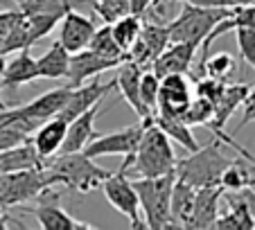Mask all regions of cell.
I'll return each mask as SVG.
<instances>
[{
	"instance_id": "6da1fadb",
	"label": "cell",
	"mask_w": 255,
	"mask_h": 230,
	"mask_svg": "<svg viewBox=\"0 0 255 230\" xmlns=\"http://www.w3.org/2000/svg\"><path fill=\"white\" fill-rule=\"evenodd\" d=\"M174 165H176V153H174L172 140L149 117L142 131V138L138 142V149L133 151V156H129L127 169H131L138 178H154L174 172Z\"/></svg>"
},
{
	"instance_id": "7a4b0ae2",
	"label": "cell",
	"mask_w": 255,
	"mask_h": 230,
	"mask_svg": "<svg viewBox=\"0 0 255 230\" xmlns=\"http://www.w3.org/2000/svg\"><path fill=\"white\" fill-rule=\"evenodd\" d=\"M43 167H48L54 185L70 187V190L79 192V194L93 192L111 174L109 169L95 165V158H88L84 151L59 153L57 158L43 160Z\"/></svg>"
},
{
	"instance_id": "3957f363",
	"label": "cell",
	"mask_w": 255,
	"mask_h": 230,
	"mask_svg": "<svg viewBox=\"0 0 255 230\" xmlns=\"http://www.w3.org/2000/svg\"><path fill=\"white\" fill-rule=\"evenodd\" d=\"M231 163L233 158H228L222 151V140L217 138L215 142L190 151V156L176 158L174 174H176V178H181V181L190 183L194 187L219 185V176Z\"/></svg>"
},
{
	"instance_id": "277c9868",
	"label": "cell",
	"mask_w": 255,
	"mask_h": 230,
	"mask_svg": "<svg viewBox=\"0 0 255 230\" xmlns=\"http://www.w3.org/2000/svg\"><path fill=\"white\" fill-rule=\"evenodd\" d=\"M174 181H176L174 172L154 178L140 176L135 181H131L135 194H138L140 212H142V221L147 228L151 230L172 228V221H169V197H172Z\"/></svg>"
},
{
	"instance_id": "5b68a950",
	"label": "cell",
	"mask_w": 255,
	"mask_h": 230,
	"mask_svg": "<svg viewBox=\"0 0 255 230\" xmlns=\"http://www.w3.org/2000/svg\"><path fill=\"white\" fill-rule=\"evenodd\" d=\"M231 14H233V9L203 7V5H197V2H190L188 0V2H183L176 18H172L167 23L169 41H197L201 45V41L210 34V29Z\"/></svg>"
},
{
	"instance_id": "8992f818",
	"label": "cell",
	"mask_w": 255,
	"mask_h": 230,
	"mask_svg": "<svg viewBox=\"0 0 255 230\" xmlns=\"http://www.w3.org/2000/svg\"><path fill=\"white\" fill-rule=\"evenodd\" d=\"M48 185H54L48 167H32L0 174V208L27 203L29 199H36V194Z\"/></svg>"
},
{
	"instance_id": "52a82bcc",
	"label": "cell",
	"mask_w": 255,
	"mask_h": 230,
	"mask_svg": "<svg viewBox=\"0 0 255 230\" xmlns=\"http://www.w3.org/2000/svg\"><path fill=\"white\" fill-rule=\"evenodd\" d=\"M127 169L120 167L118 172L109 174V176L102 181V192H104L106 201L111 203L120 215H125L131 221L133 228H147L142 221V212H140V201L138 194L133 190V183L127 178Z\"/></svg>"
},
{
	"instance_id": "ba28073f",
	"label": "cell",
	"mask_w": 255,
	"mask_h": 230,
	"mask_svg": "<svg viewBox=\"0 0 255 230\" xmlns=\"http://www.w3.org/2000/svg\"><path fill=\"white\" fill-rule=\"evenodd\" d=\"M149 117H140L135 124H129L113 133H100L84 147V153L88 158H100V156H133L138 149V142L142 138V131L147 126Z\"/></svg>"
},
{
	"instance_id": "9c48e42d",
	"label": "cell",
	"mask_w": 255,
	"mask_h": 230,
	"mask_svg": "<svg viewBox=\"0 0 255 230\" xmlns=\"http://www.w3.org/2000/svg\"><path fill=\"white\" fill-rule=\"evenodd\" d=\"M34 217L39 221V226L43 230H86L95 228L91 224L70 217L61 206H59V192L57 185H48L36 194V208H34Z\"/></svg>"
},
{
	"instance_id": "30bf717a",
	"label": "cell",
	"mask_w": 255,
	"mask_h": 230,
	"mask_svg": "<svg viewBox=\"0 0 255 230\" xmlns=\"http://www.w3.org/2000/svg\"><path fill=\"white\" fill-rule=\"evenodd\" d=\"M192 97H194V79L192 77L183 75V72L165 75V77H160L158 102H156L154 113H165V115L181 117L183 111L188 109Z\"/></svg>"
},
{
	"instance_id": "8fae6325",
	"label": "cell",
	"mask_w": 255,
	"mask_h": 230,
	"mask_svg": "<svg viewBox=\"0 0 255 230\" xmlns=\"http://www.w3.org/2000/svg\"><path fill=\"white\" fill-rule=\"evenodd\" d=\"M197 41H169L167 48L154 59L151 70L158 79L165 75H176V72L192 75V63L194 57H197Z\"/></svg>"
},
{
	"instance_id": "7c38bea8",
	"label": "cell",
	"mask_w": 255,
	"mask_h": 230,
	"mask_svg": "<svg viewBox=\"0 0 255 230\" xmlns=\"http://www.w3.org/2000/svg\"><path fill=\"white\" fill-rule=\"evenodd\" d=\"M167 43H169L167 23H142V32H140L138 41L127 52L129 61L138 63L142 68L151 66L154 59L167 48Z\"/></svg>"
},
{
	"instance_id": "4fadbf2b",
	"label": "cell",
	"mask_w": 255,
	"mask_h": 230,
	"mask_svg": "<svg viewBox=\"0 0 255 230\" xmlns=\"http://www.w3.org/2000/svg\"><path fill=\"white\" fill-rule=\"evenodd\" d=\"M111 91H116V82L104 84V82H100V77H93L91 84L84 82V84H79V86H72L66 104L59 111V117H63L66 122L75 120L79 113H84V111H88L91 106H95L97 102H102Z\"/></svg>"
},
{
	"instance_id": "5bb4252c",
	"label": "cell",
	"mask_w": 255,
	"mask_h": 230,
	"mask_svg": "<svg viewBox=\"0 0 255 230\" xmlns=\"http://www.w3.org/2000/svg\"><path fill=\"white\" fill-rule=\"evenodd\" d=\"M120 63H125V61L102 57V54L93 52L88 48L79 50V52H72L70 68H68V77H66L68 86H79V84L88 82L93 77H100L102 72L111 70V68H120Z\"/></svg>"
},
{
	"instance_id": "9a60e30c",
	"label": "cell",
	"mask_w": 255,
	"mask_h": 230,
	"mask_svg": "<svg viewBox=\"0 0 255 230\" xmlns=\"http://www.w3.org/2000/svg\"><path fill=\"white\" fill-rule=\"evenodd\" d=\"M93 34H95V20L79 14L77 9H68L59 20V41L70 54L88 48Z\"/></svg>"
},
{
	"instance_id": "2e32d148",
	"label": "cell",
	"mask_w": 255,
	"mask_h": 230,
	"mask_svg": "<svg viewBox=\"0 0 255 230\" xmlns=\"http://www.w3.org/2000/svg\"><path fill=\"white\" fill-rule=\"evenodd\" d=\"M102 102H104V100H102ZM102 102H97L95 106H91L88 111L79 113L75 120L68 122L66 138H63L61 151H59V153L84 151V147H86L93 138H97V135H100V131H95V120H97V115H100V111H102Z\"/></svg>"
},
{
	"instance_id": "e0dca14e",
	"label": "cell",
	"mask_w": 255,
	"mask_h": 230,
	"mask_svg": "<svg viewBox=\"0 0 255 230\" xmlns=\"http://www.w3.org/2000/svg\"><path fill=\"white\" fill-rule=\"evenodd\" d=\"M66 129H68V122L59 115L50 117V120L41 122L34 133L29 135V142H32L34 151L39 153L41 160H48L52 158L54 153L61 151V144H63V138H66Z\"/></svg>"
},
{
	"instance_id": "ac0fdd59",
	"label": "cell",
	"mask_w": 255,
	"mask_h": 230,
	"mask_svg": "<svg viewBox=\"0 0 255 230\" xmlns=\"http://www.w3.org/2000/svg\"><path fill=\"white\" fill-rule=\"evenodd\" d=\"M224 197V190L219 185L197 187L194 197L192 217H190L188 228H215V221L219 217V201Z\"/></svg>"
},
{
	"instance_id": "d6986e66",
	"label": "cell",
	"mask_w": 255,
	"mask_h": 230,
	"mask_svg": "<svg viewBox=\"0 0 255 230\" xmlns=\"http://www.w3.org/2000/svg\"><path fill=\"white\" fill-rule=\"evenodd\" d=\"M36 79H39V68H36V59L29 54V48L18 50V54L11 61H5L2 75H0L2 88H9V91H16L18 86L32 84Z\"/></svg>"
},
{
	"instance_id": "ffe728a7",
	"label": "cell",
	"mask_w": 255,
	"mask_h": 230,
	"mask_svg": "<svg viewBox=\"0 0 255 230\" xmlns=\"http://www.w3.org/2000/svg\"><path fill=\"white\" fill-rule=\"evenodd\" d=\"M142 66L133 61H125L120 63V72L113 79L116 82V88L120 91V95L129 102V106L138 113V117H149V111L142 106V100H140V77H142Z\"/></svg>"
},
{
	"instance_id": "44dd1931",
	"label": "cell",
	"mask_w": 255,
	"mask_h": 230,
	"mask_svg": "<svg viewBox=\"0 0 255 230\" xmlns=\"http://www.w3.org/2000/svg\"><path fill=\"white\" fill-rule=\"evenodd\" d=\"M194 197H197V187L190 183L176 178L172 185V197H169V221L172 228H188L190 217H192Z\"/></svg>"
},
{
	"instance_id": "7402d4cb",
	"label": "cell",
	"mask_w": 255,
	"mask_h": 230,
	"mask_svg": "<svg viewBox=\"0 0 255 230\" xmlns=\"http://www.w3.org/2000/svg\"><path fill=\"white\" fill-rule=\"evenodd\" d=\"M32 167H43V160L39 158V153L34 151L29 140L0 151V174L18 172V169H32Z\"/></svg>"
},
{
	"instance_id": "603a6c76",
	"label": "cell",
	"mask_w": 255,
	"mask_h": 230,
	"mask_svg": "<svg viewBox=\"0 0 255 230\" xmlns=\"http://www.w3.org/2000/svg\"><path fill=\"white\" fill-rule=\"evenodd\" d=\"M39 79H66L70 68V52L61 45V41H54L43 57L36 59Z\"/></svg>"
},
{
	"instance_id": "cb8c5ba5",
	"label": "cell",
	"mask_w": 255,
	"mask_h": 230,
	"mask_svg": "<svg viewBox=\"0 0 255 230\" xmlns=\"http://www.w3.org/2000/svg\"><path fill=\"white\" fill-rule=\"evenodd\" d=\"M149 117L156 126H160V129L165 131V135H167L169 140H174V142H176L178 147H183L185 151H194V149L199 147L197 138H194V133H192V126L185 124L181 117L165 115V113H151Z\"/></svg>"
},
{
	"instance_id": "d4e9b609",
	"label": "cell",
	"mask_w": 255,
	"mask_h": 230,
	"mask_svg": "<svg viewBox=\"0 0 255 230\" xmlns=\"http://www.w3.org/2000/svg\"><path fill=\"white\" fill-rule=\"evenodd\" d=\"M111 32H113V36H116L118 45H120L125 52H129L131 45L138 41L140 32H142V16L133 14V11L120 16L118 20L111 23Z\"/></svg>"
},
{
	"instance_id": "484cf974",
	"label": "cell",
	"mask_w": 255,
	"mask_h": 230,
	"mask_svg": "<svg viewBox=\"0 0 255 230\" xmlns=\"http://www.w3.org/2000/svg\"><path fill=\"white\" fill-rule=\"evenodd\" d=\"M88 50L102 54V57L109 59H118V61H129V54L118 45L116 36L111 32V23H104L102 27H95V34H93L91 43H88Z\"/></svg>"
},
{
	"instance_id": "4316f807",
	"label": "cell",
	"mask_w": 255,
	"mask_h": 230,
	"mask_svg": "<svg viewBox=\"0 0 255 230\" xmlns=\"http://www.w3.org/2000/svg\"><path fill=\"white\" fill-rule=\"evenodd\" d=\"M212 115H215V104L206 97L194 95L190 100L188 109L183 111L181 120L190 126H210L212 124Z\"/></svg>"
},
{
	"instance_id": "83f0119b",
	"label": "cell",
	"mask_w": 255,
	"mask_h": 230,
	"mask_svg": "<svg viewBox=\"0 0 255 230\" xmlns=\"http://www.w3.org/2000/svg\"><path fill=\"white\" fill-rule=\"evenodd\" d=\"M235 68H237V61L233 59V54L217 52L212 57H206V61H203V75L212 77V79H219V82H228L233 77V72H235Z\"/></svg>"
},
{
	"instance_id": "f1b7e54d",
	"label": "cell",
	"mask_w": 255,
	"mask_h": 230,
	"mask_svg": "<svg viewBox=\"0 0 255 230\" xmlns=\"http://www.w3.org/2000/svg\"><path fill=\"white\" fill-rule=\"evenodd\" d=\"M249 178H251L249 167L244 163H240V160H233L219 176V187L224 192H240L244 187H249Z\"/></svg>"
},
{
	"instance_id": "f546056e",
	"label": "cell",
	"mask_w": 255,
	"mask_h": 230,
	"mask_svg": "<svg viewBox=\"0 0 255 230\" xmlns=\"http://www.w3.org/2000/svg\"><path fill=\"white\" fill-rule=\"evenodd\" d=\"M158 88H160V79L154 75V70H142V77H140V100H142L144 109L149 111V115L156 111Z\"/></svg>"
},
{
	"instance_id": "4dcf8cb0",
	"label": "cell",
	"mask_w": 255,
	"mask_h": 230,
	"mask_svg": "<svg viewBox=\"0 0 255 230\" xmlns=\"http://www.w3.org/2000/svg\"><path fill=\"white\" fill-rule=\"evenodd\" d=\"M93 9L97 11V16H100L104 23H113V20H118L120 16L129 14V0H97V2H93Z\"/></svg>"
},
{
	"instance_id": "1f68e13d",
	"label": "cell",
	"mask_w": 255,
	"mask_h": 230,
	"mask_svg": "<svg viewBox=\"0 0 255 230\" xmlns=\"http://www.w3.org/2000/svg\"><path fill=\"white\" fill-rule=\"evenodd\" d=\"M235 41L242 59L255 70V27H235Z\"/></svg>"
},
{
	"instance_id": "d6a6232c",
	"label": "cell",
	"mask_w": 255,
	"mask_h": 230,
	"mask_svg": "<svg viewBox=\"0 0 255 230\" xmlns=\"http://www.w3.org/2000/svg\"><path fill=\"white\" fill-rule=\"evenodd\" d=\"M224 86H226V82H219V79H212V77L203 75L194 79V95L206 97V100H210L215 104L219 100V95H222Z\"/></svg>"
},
{
	"instance_id": "836d02e7",
	"label": "cell",
	"mask_w": 255,
	"mask_h": 230,
	"mask_svg": "<svg viewBox=\"0 0 255 230\" xmlns=\"http://www.w3.org/2000/svg\"><path fill=\"white\" fill-rule=\"evenodd\" d=\"M25 140H29V135L23 133L20 129H16L11 124H0V151L16 147V144L25 142Z\"/></svg>"
},
{
	"instance_id": "e575fe53",
	"label": "cell",
	"mask_w": 255,
	"mask_h": 230,
	"mask_svg": "<svg viewBox=\"0 0 255 230\" xmlns=\"http://www.w3.org/2000/svg\"><path fill=\"white\" fill-rule=\"evenodd\" d=\"M233 29L235 27H255V2L244 7H235L231 14Z\"/></svg>"
},
{
	"instance_id": "d590c367",
	"label": "cell",
	"mask_w": 255,
	"mask_h": 230,
	"mask_svg": "<svg viewBox=\"0 0 255 230\" xmlns=\"http://www.w3.org/2000/svg\"><path fill=\"white\" fill-rule=\"evenodd\" d=\"M244 115H242V122H240V126H237V131L240 129H244L246 124H251V122H255V84L249 88V93H246V97H244ZM235 131V133H237Z\"/></svg>"
},
{
	"instance_id": "8d00e7d4",
	"label": "cell",
	"mask_w": 255,
	"mask_h": 230,
	"mask_svg": "<svg viewBox=\"0 0 255 230\" xmlns=\"http://www.w3.org/2000/svg\"><path fill=\"white\" fill-rule=\"evenodd\" d=\"M190 2H197L203 7H224V9H235V7H244L251 5L255 0H190Z\"/></svg>"
},
{
	"instance_id": "74e56055",
	"label": "cell",
	"mask_w": 255,
	"mask_h": 230,
	"mask_svg": "<svg viewBox=\"0 0 255 230\" xmlns=\"http://www.w3.org/2000/svg\"><path fill=\"white\" fill-rule=\"evenodd\" d=\"M151 2H154V0H129V9L138 16H144L147 9L151 7Z\"/></svg>"
},
{
	"instance_id": "f35d334b",
	"label": "cell",
	"mask_w": 255,
	"mask_h": 230,
	"mask_svg": "<svg viewBox=\"0 0 255 230\" xmlns=\"http://www.w3.org/2000/svg\"><path fill=\"white\" fill-rule=\"evenodd\" d=\"M9 224H16V221L11 219V217H7L2 210H0V228H7V226H9Z\"/></svg>"
},
{
	"instance_id": "ab89813d",
	"label": "cell",
	"mask_w": 255,
	"mask_h": 230,
	"mask_svg": "<svg viewBox=\"0 0 255 230\" xmlns=\"http://www.w3.org/2000/svg\"><path fill=\"white\" fill-rule=\"evenodd\" d=\"M174 2H181V5H183V2H188V0H154V2H151V5H174Z\"/></svg>"
},
{
	"instance_id": "60d3db41",
	"label": "cell",
	"mask_w": 255,
	"mask_h": 230,
	"mask_svg": "<svg viewBox=\"0 0 255 230\" xmlns=\"http://www.w3.org/2000/svg\"><path fill=\"white\" fill-rule=\"evenodd\" d=\"M5 102H2V84H0V111H2V109H5Z\"/></svg>"
}]
</instances>
